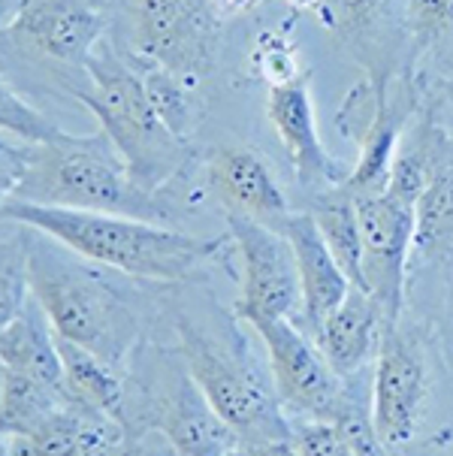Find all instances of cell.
Masks as SVG:
<instances>
[{
	"instance_id": "52a82bcc",
	"label": "cell",
	"mask_w": 453,
	"mask_h": 456,
	"mask_svg": "<svg viewBox=\"0 0 453 456\" xmlns=\"http://www.w3.org/2000/svg\"><path fill=\"white\" fill-rule=\"evenodd\" d=\"M417 85L399 73H372L351 88L336 125L360 145V158L351 167L344 191L351 197L384 194L399 154V142L417 110Z\"/></svg>"
},
{
	"instance_id": "6da1fadb",
	"label": "cell",
	"mask_w": 453,
	"mask_h": 456,
	"mask_svg": "<svg viewBox=\"0 0 453 456\" xmlns=\"http://www.w3.org/2000/svg\"><path fill=\"white\" fill-rule=\"evenodd\" d=\"M0 154V188L6 200L127 215L173 227V208L160 194H149L133 182L125 158L103 130L91 136L67 134L49 145L4 139Z\"/></svg>"
},
{
	"instance_id": "603a6c76",
	"label": "cell",
	"mask_w": 453,
	"mask_h": 456,
	"mask_svg": "<svg viewBox=\"0 0 453 456\" xmlns=\"http://www.w3.org/2000/svg\"><path fill=\"white\" fill-rule=\"evenodd\" d=\"M414 254L424 260L453 254V164L435 169L414 206Z\"/></svg>"
},
{
	"instance_id": "cb8c5ba5",
	"label": "cell",
	"mask_w": 453,
	"mask_h": 456,
	"mask_svg": "<svg viewBox=\"0 0 453 456\" xmlns=\"http://www.w3.org/2000/svg\"><path fill=\"white\" fill-rule=\"evenodd\" d=\"M333 423L344 432L354 456H393L381 442L372 417V369L354 378H344V396L339 402Z\"/></svg>"
},
{
	"instance_id": "4fadbf2b",
	"label": "cell",
	"mask_w": 453,
	"mask_h": 456,
	"mask_svg": "<svg viewBox=\"0 0 453 456\" xmlns=\"http://www.w3.org/2000/svg\"><path fill=\"white\" fill-rule=\"evenodd\" d=\"M426 362L420 351L387 323L378 357L372 362V417L381 442L390 451H402L417 436L426 405Z\"/></svg>"
},
{
	"instance_id": "9a60e30c",
	"label": "cell",
	"mask_w": 453,
	"mask_h": 456,
	"mask_svg": "<svg viewBox=\"0 0 453 456\" xmlns=\"http://www.w3.org/2000/svg\"><path fill=\"white\" fill-rule=\"evenodd\" d=\"M206 179L227 215H242V218L270 224L275 230L290 215L287 197L257 149H245V145L212 149L206 158Z\"/></svg>"
},
{
	"instance_id": "5b68a950",
	"label": "cell",
	"mask_w": 453,
	"mask_h": 456,
	"mask_svg": "<svg viewBox=\"0 0 453 456\" xmlns=\"http://www.w3.org/2000/svg\"><path fill=\"white\" fill-rule=\"evenodd\" d=\"M136 372L145 378L140 381L133 423L127 427L160 429L179 456H230L239 444V436L199 390L179 347H160L142 366H136Z\"/></svg>"
},
{
	"instance_id": "7402d4cb",
	"label": "cell",
	"mask_w": 453,
	"mask_h": 456,
	"mask_svg": "<svg viewBox=\"0 0 453 456\" xmlns=\"http://www.w3.org/2000/svg\"><path fill=\"white\" fill-rule=\"evenodd\" d=\"M311 212L314 224L324 233V242L333 251L336 263L342 266V273L348 275V281L354 288L366 290L363 278V236H360V218H357V200L342 188H333L327 194L311 197Z\"/></svg>"
},
{
	"instance_id": "f546056e",
	"label": "cell",
	"mask_w": 453,
	"mask_h": 456,
	"mask_svg": "<svg viewBox=\"0 0 453 456\" xmlns=\"http://www.w3.org/2000/svg\"><path fill=\"white\" fill-rule=\"evenodd\" d=\"M294 444L299 456H354L344 432L333 420H309L294 427Z\"/></svg>"
},
{
	"instance_id": "277c9868",
	"label": "cell",
	"mask_w": 453,
	"mask_h": 456,
	"mask_svg": "<svg viewBox=\"0 0 453 456\" xmlns=\"http://www.w3.org/2000/svg\"><path fill=\"white\" fill-rule=\"evenodd\" d=\"M85 88L73 91L97 115L100 130L125 158L133 182L149 194H160L184 173L190 149L155 112L142 76L112 43H100L85 61Z\"/></svg>"
},
{
	"instance_id": "e0dca14e",
	"label": "cell",
	"mask_w": 453,
	"mask_h": 456,
	"mask_svg": "<svg viewBox=\"0 0 453 456\" xmlns=\"http://www.w3.org/2000/svg\"><path fill=\"white\" fill-rule=\"evenodd\" d=\"M125 423L79 402L58 408L36 432L6 438L4 456H109L125 438Z\"/></svg>"
},
{
	"instance_id": "8fae6325",
	"label": "cell",
	"mask_w": 453,
	"mask_h": 456,
	"mask_svg": "<svg viewBox=\"0 0 453 456\" xmlns=\"http://www.w3.org/2000/svg\"><path fill=\"white\" fill-rule=\"evenodd\" d=\"M360 236H363V278L366 290L381 305L384 321L399 323L405 297V266L414 251V206L396 191L354 197Z\"/></svg>"
},
{
	"instance_id": "7c38bea8",
	"label": "cell",
	"mask_w": 453,
	"mask_h": 456,
	"mask_svg": "<svg viewBox=\"0 0 453 456\" xmlns=\"http://www.w3.org/2000/svg\"><path fill=\"white\" fill-rule=\"evenodd\" d=\"M106 28L109 19L94 0H21L4 25V43L61 67H85Z\"/></svg>"
},
{
	"instance_id": "44dd1931",
	"label": "cell",
	"mask_w": 453,
	"mask_h": 456,
	"mask_svg": "<svg viewBox=\"0 0 453 456\" xmlns=\"http://www.w3.org/2000/svg\"><path fill=\"white\" fill-rule=\"evenodd\" d=\"M70 396L40 378L0 366V432L4 438H25L36 432Z\"/></svg>"
},
{
	"instance_id": "ba28073f",
	"label": "cell",
	"mask_w": 453,
	"mask_h": 456,
	"mask_svg": "<svg viewBox=\"0 0 453 456\" xmlns=\"http://www.w3.org/2000/svg\"><path fill=\"white\" fill-rule=\"evenodd\" d=\"M221 19L212 0H133L130 49L133 64L164 67L199 85L218 64Z\"/></svg>"
},
{
	"instance_id": "836d02e7",
	"label": "cell",
	"mask_w": 453,
	"mask_h": 456,
	"mask_svg": "<svg viewBox=\"0 0 453 456\" xmlns=\"http://www.w3.org/2000/svg\"><path fill=\"white\" fill-rule=\"evenodd\" d=\"M294 10H318L320 6V0H287Z\"/></svg>"
},
{
	"instance_id": "ac0fdd59",
	"label": "cell",
	"mask_w": 453,
	"mask_h": 456,
	"mask_svg": "<svg viewBox=\"0 0 453 456\" xmlns=\"http://www.w3.org/2000/svg\"><path fill=\"white\" fill-rule=\"evenodd\" d=\"M384 327H387V321H384V312L372 299V293L351 288L344 303L318 330L314 342L324 351L329 366L336 369V375L354 378L372 369L375 357H378Z\"/></svg>"
},
{
	"instance_id": "d4e9b609",
	"label": "cell",
	"mask_w": 453,
	"mask_h": 456,
	"mask_svg": "<svg viewBox=\"0 0 453 456\" xmlns=\"http://www.w3.org/2000/svg\"><path fill=\"white\" fill-rule=\"evenodd\" d=\"M133 67L140 69L145 94H149L155 112L164 118V125L188 142L197 125V103H194L197 85H190L188 79H182V76H175L164 67H151V64H133Z\"/></svg>"
},
{
	"instance_id": "f1b7e54d",
	"label": "cell",
	"mask_w": 453,
	"mask_h": 456,
	"mask_svg": "<svg viewBox=\"0 0 453 456\" xmlns=\"http://www.w3.org/2000/svg\"><path fill=\"white\" fill-rule=\"evenodd\" d=\"M405 25L417 49H426L444 34H453V0H409Z\"/></svg>"
},
{
	"instance_id": "d6a6232c",
	"label": "cell",
	"mask_w": 453,
	"mask_h": 456,
	"mask_svg": "<svg viewBox=\"0 0 453 456\" xmlns=\"http://www.w3.org/2000/svg\"><path fill=\"white\" fill-rule=\"evenodd\" d=\"M260 456H299L294 438H284V442H270L260 444Z\"/></svg>"
},
{
	"instance_id": "7a4b0ae2",
	"label": "cell",
	"mask_w": 453,
	"mask_h": 456,
	"mask_svg": "<svg viewBox=\"0 0 453 456\" xmlns=\"http://www.w3.org/2000/svg\"><path fill=\"white\" fill-rule=\"evenodd\" d=\"M0 212L4 221L40 230L91 263L145 281H188L230 242V233L221 239H199L166 224L127 215L52 208L6 197Z\"/></svg>"
},
{
	"instance_id": "484cf974",
	"label": "cell",
	"mask_w": 453,
	"mask_h": 456,
	"mask_svg": "<svg viewBox=\"0 0 453 456\" xmlns=\"http://www.w3.org/2000/svg\"><path fill=\"white\" fill-rule=\"evenodd\" d=\"M0 125H4L6 136L28 145H49L67 136V130H61V125H55L36 106H30L10 85H4V91H0Z\"/></svg>"
},
{
	"instance_id": "4dcf8cb0",
	"label": "cell",
	"mask_w": 453,
	"mask_h": 456,
	"mask_svg": "<svg viewBox=\"0 0 453 456\" xmlns=\"http://www.w3.org/2000/svg\"><path fill=\"white\" fill-rule=\"evenodd\" d=\"M109 456H179L170 438L155 427H127Z\"/></svg>"
},
{
	"instance_id": "2e32d148",
	"label": "cell",
	"mask_w": 453,
	"mask_h": 456,
	"mask_svg": "<svg viewBox=\"0 0 453 456\" xmlns=\"http://www.w3.org/2000/svg\"><path fill=\"white\" fill-rule=\"evenodd\" d=\"M279 230L290 239L299 269V284H303V327L299 330H305L314 338L318 330L324 327V321L344 303L354 284L348 281V275L336 263L311 212H290Z\"/></svg>"
},
{
	"instance_id": "e575fe53",
	"label": "cell",
	"mask_w": 453,
	"mask_h": 456,
	"mask_svg": "<svg viewBox=\"0 0 453 456\" xmlns=\"http://www.w3.org/2000/svg\"><path fill=\"white\" fill-rule=\"evenodd\" d=\"M448 94H450V100H453V79L448 82Z\"/></svg>"
},
{
	"instance_id": "ffe728a7",
	"label": "cell",
	"mask_w": 453,
	"mask_h": 456,
	"mask_svg": "<svg viewBox=\"0 0 453 456\" xmlns=\"http://www.w3.org/2000/svg\"><path fill=\"white\" fill-rule=\"evenodd\" d=\"M61 366H64V390L79 405H88L94 411H103L125 423L127 417V384L125 372L94 351L82 345H73L67 338H58Z\"/></svg>"
},
{
	"instance_id": "9c48e42d",
	"label": "cell",
	"mask_w": 453,
	"mask_h": 456,
	"mask_svg": "<svg viewBox=\"0 0 453 456\" xmlns=\"http://www.w3.org/2000/svg\"><path fill=\"white\" fill-rule=\"evenodd\" d=\"M227 233L242 260L236 318L245 323L294 321L303 327V284L290 239L242 215H227Z\"/></svg>"
},
{
	"instance_id": "d6986e66",
	"label": "cell",
	"mask_w": 453,
	"mask_h": 456,
	"mask_svg": "<svg viewBox=\"0 0 453 456\" xmlns=\"http://www.w3.org/2000/svg\"><path fill=\"white\" fill-rule=\"evenodd\" d=\"M0 366L34 375L64 390L58 336L36 299H30L15 318L0 323Z\"/></svg>"
},
{
	"instance_id": "5bb4252c",
	"label": "cell",
	"mask_w": 453,
	"mask_h": 456,
	"mask_svg": "<svg viewBox=\"0 0 453 456\" xmlns=\"http://www.w3.org/2000/svg\"><path fill=\"white\" fill-rule=\"evenodd\" d=\"M266 118H270L272 130L281 139L299 188L318 197L333 188H342L348 182L351 167H344L339 158H333L327 151V145L320 142L309 76H299L294 82L275 85V88L266 91Z\"/></svg>"
},
{
	"instance_id": "3957f363",
	"label": "cell",
	"mask_w": 453,
	"mask_h": 456,
	"mask_svg": "<svg viewBox=\"0 0 453 456\" xmlns=\"http://www.w3.org/2000/svg\"><path fill=\"white\" fill-rule=\"evenodd\" d=\"M28 269L34 299L55 336L88 347L125 372L140 345L142 323L125 290L103 275L106 266L28 227Z\"/></svg>"
},
{
	"instance_id": "30bf717a",
	"label": "cell",
	"mask_w": 453,
	"mask_h": 456,
	"mask_svg": "<svg viewBox=\"0 0 453 456\" xmlns=\"http://www.w3.org/2000/svg\"><path fill=\"white\" fill-rule=\"evenodd\" d=\"M270 357L272 390L284 411L305 420H333L344 396V378L336 375L324 351L294 321L251 323Z\"/></svg>"
},
{
	"instance_id": "1f68e13d",
	"label": "cell",
	"mask_w": 453,
	"mask_h": 456,
	"mask_svg": "<svg viewBox=\"0 0 453 456\" xmlns=\"http://www.w3.org/2000/svg\"><path fill=\"white\" fill-rule=\"evenodd\" d=\"M257 4L260 0H212V6H214V12H218L221 21L230 19V15H242V12L255 10Z\"/></svg>"
},
{
	"instance_id": "83f0119b",
	"label": "cell",
	"mask_w": 453,
	"mask_h": 456,
	"mask_svg": "<svg viewBox=\"0 0 453 456\" xmlns=\"http://www.w3.org/2000/svg\"><path fill=\"white\" fill-rule=\"evenodd\" d=\"M251 61L257 64V76L270 85V88H275V85H287V82L299 79V76H305L296 64L294 43H290L281 30L279 34H275V30L260 34L255 52H251Z\"/></svg>"
},
{
	"instance_id": "8992f818",
	"label": "cell",
	"mask_w": 453,
	"mask_h": 456,
	"mask_svg": "<svg viewBox=\"0 0 453 456\" xmlns=\"http://www.w3.org/2000/svg\"><path fill=\"white\" fill-rule=\"evenodd\" d=\"M175 332H179V351L194 381L214 405V411L224 417L227 427L239 436V442L270 444L294 438V427L284 417L279 393L270 390L263 378L251 372L239 357L227 354V347L203 336L194 323L179 318Z\"/></svg>"
},
{
	"instance_id": "4316f807",
	"label": "cell",
	"mask_w": 453,
	"mask_h": 456,
	"mask_svg": "<svg viewBox=\"0 0 453 456\" xmlns=\"http://www.w3.org/2000/svg\"><path fill=\"white\" fill-rule=\"evenodd\" d=\"M393 0H320L318 12L320 25L333 30L342 40H366L378 21L387 15Z\"/></svg>"
}]
</instances>
